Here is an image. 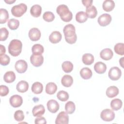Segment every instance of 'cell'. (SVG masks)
<instances>
[{"label": "cell", "mask_w": 124, "mask_h": 124, "mask_svg": "<svg viewBox=\"0 0 124 124\" xmlns=\"http://www.w3.org/2000/svg\"><path fill=\"white\" fill-rule=\"evenodd\" d=\"M56 12L61 19L64 22H69L72 19L73 14L69 10L68 6L65 4L59 5L57 7Z\"/></svg>", "instance_id": "obj_1"}, {"label": "cell", "mask_w": 124, "mask_h": 124, "mask_svg": "<svg viewBox=\"0 0 124 124\" xmlns=\"http://www.w3.org/2000/svg\"><path fill=\"white\" fill-rule=\"evenodd\" d=\"M22 43L17 39H13L10 42L8 46V52L14 57L18 56L21 52Z\"/></svg>", "instance_id": "obj_2"}, {"label": "cell", "mask_w": 124, "mask_h": 124, "mask_svg": "<svg viewBox=\"0 0 124 124\" xmlns=\"http://www.w3.org/2000/svg\"><path fill=\"white\" fill-rule=\"evenodd\" d=\"M27 10V6L23 3L14 6L11 9L12 14L17 17H21L24 14Z\"/></svg>", "instance_id": "obj_3"}, {"label": "cell", "mask_w": 124, "mask_h": 124, "mask_svg": "<svg viewBox=\"0 0 124 124\" xmlns=\"http://www.w3.org/2000/svg\"><path fill=\"white\" fill-rule=\"evenodd\" d=\"M100 117L104 121L110 122L114 120L115 113L113 111L110 109H105L101 111Z\"/></svg>", "instance_id": "obj_4"}, {"label": "cell", "mask_w": 124, "mask_h": 124, "mask_svg": "<svg viewBox=\"0 0 124 124\" xmlns=\"http://www.w3.org/2000/svg\"><path fill=\"white\" fill-rule=\"evenodd\" d=\"M122 72L118 67H111L108 73V76L109 78L112 80H117L121 77Z\"/></svg>", "instance_id": "obj_5"}, {"label": "cell", "mask_w": 124, "mask_h": 124, "mask_svg": "<svg viewBox=\"0 0 124 124\" xmlns=\"http://www.w3.org/2000/svg\"><path fill=\"white\" fill-rule=\"evenodd\" d=\"M111 19V16L109 14H103L98 17L97 21L99 25L102 27H105L109 24Z\"/></svg>", "instance_id": "obj_6"}, {"label": "cell", "mask_w": 124, "mask_h": 124, "mask_svg": "<svg viewBox=\"0 0 124 124\" xmlns=\"http://www.w3.org/2000/svg\"><path fill=\"white\" fill-rule=\"evenodd\" d=\"M69 123V116L65 111L60 112L57 116L55 120L56 124H68Z\"/></svg>", "instance_id": "obj_7"}, {"label": "cell", "mask_w": 124, "mask_h": 124, "mask_svg": "<svg viewBox=\"0 0 124 124\" xmlns=\"http://www.w3.org/2000/svg\"><path fill=\"white\" fill-rule=\"evenodd\" d=\"M9 102L13 107L18 108L22 104L23 99L19 95L15 94L11 96L9 99Z\"/></svg>", "instance_id": "obj_8"}, {"label": "cell", "mask_w": 124, "mask_h": 124, "mask_svg": "<svg viewBox=\"0 0 124 124\" xmlns=\"http://www.w3.org/2000/svg\"><path fill=\"white\" fill-rule=\"evenodd\" d=\"M31 63L35 67L40 66L44 62V57L42 55L32 54L30 57Z\"/></svg>", "instance_id": "obj_9"}, {"label": "cell", "mask_w": 124, "mask_h": 124, "mask_svg": "<svg viewBox=\"0 0 124 124\" xmlns=\"http://www.w3.org/2000/svg\"><path fill=\"white\" fill-rule=\"evenodd\" d=\"M15 68L18 73H23L26 71L28 68V64L25 61L19 60L16 62Z\"/></svg>", "instance_id": "obj_10"}, {"label": "cell", "mask_w": 124, "mask_h": 124, "mask_svg": "<svg viewBox=\"0 0 124 124\" xmlns=\"http://www.w3.org/2000/svg\"><path fill=\"white\" fill-rule=\"evenodd\" d=\"M41 33L40 31L36 28H31L29 31V37L32 41H36L40 39Z\"/></svg>", "instance_id": "obj_11"}, {"label": "cell", "mask_w": 124, "mask_h": 124, "mask_svg": "<svg viewBox=\"0 0 124 124\" xmlns=\"http://www.w3.org/2000/svg\"><path fill=\"white\" fill-rule=\"evenodd\" d=\"M63 32L65 37H72L76 34L75 27L71 24H67L63 28Z\"/></svg>", "instance_id": "obj_12"}, {"label": "cell", "mask_w": 124, "mask_h": 124, "mask_svg": "<svg viewBox=\"0 0 124 124\" xmlns=\"http://www.w3.org/2000/svg\"><path fill=\"white\" fill-rule=\"evenodd\" d=\"M47 108L49 111L52 113H56L59 109V104L57 101L54 99H50L47 102Z\"/></svg>", "instance_id": "obj_13"}, {"label": "cell", "mask_w": 124, "mask_h": 124, "mask_svg": "<svg viewBox=\"0 0 124 124\" xmlns=\"http://www.w3.org/2000/svg\"><path fill=\"white\" fill-rule=\"evenodd\" d=\"M113 56V51L111 49L109 48H106L103 49L100 52V57L104 60H109L112 58Z\"/></svg>", "instance_id": "obj_14"}, {"label": "cell", "mask_w": 124, "mask_h": 124, "mask_svg": "<svg viewBox=\"0 0 124 124\" xmlns=\"http://www.w3.org/2000/svg\"><path fill=\"white\" fill-rule=\"evenodd\" d=\"M62 35L58 31H53L49 36V40L52 44H57L62 39Z\"/></svg>", "instance_id": "obj_15"}, {"label": "cell", "mask_w": 124, "mask_h": 124, "mask_svg": "<svg viewBox=\"0 0 124 124\" xmlns=\"http://www.w3.org/2000/svg\"><path fill=\"white\" fill-rule=\"evenodd\" d=\"M45 107L41 104L34 106L32 110V114L34 117H40L45 113Z\"/></svg>", "instance_id": "obj_16"}, {"label": "cell", "mask_w": 124, "mask_h": 124, "mask_svg": "<svg viewBox=\"0 0 124 124\" xmlns=\"http://www.w3.org/2000/svg\"><path fill=\"white\" fill-rule=\"evenodd\" d=\"M94 70L98 74H104L107 70L106 64L101 62H98L94 65Z\"/></svg>", "instance_id": "obj_17"}, {"label": "cell", "mask_w": 124, "mask_h": 124, "mask_svg": "<svg viewBox=\"0 0 124 124\" xmlns=\"http://www.w3.org/2000/svg\"><path fill=\"white\" fill-rule=\"evenodd\" d=\"M29 83L25 80H21L16 85V89L19 93H25L27 92L29 89Z\"/></svg>", "instance_id": "obj_18"}, {"label": "cell", "mask_w": 124, "mask_h": 124, "mask_svg": "<svg viewBox=\"0 0 124 124\" xmlns=\"http://www.w3.org/2000/svg\"><path fill=\"white\" fill-rule=\"evenodd\" d=\"M106 93L108 97L109 98H113L118 94L119 89L116 86H111L107 88Z\"/></svg>", "instance_id": "obj_19"}, {"label": "cell", "mask_w": 124, "mask_h": 124, "mask_svg": "<svg viewBox=\"0 0 124 124\" xmlns=\"http://www.w3.org/2000/svg\"><path fill=\"white\" fill-rule=\"evenodd\" d=\"M42 12V7L38 4H35L31 6L30 9V13L32 16L38 17L40 16Z\"/></svg>", "instance_id": "obj_20"}, {"label": "cell", "mask_w": 124, "mask_h": 124, "mask_svg": "<svg viewBox=\"0 0 124 124\" xmlns=\"http://www.w3.org/2000/svg\"><path fill=\"white\" fill-rule=\"evenodd\" d=\"M115 7V3L113 0H106L104 1L102 7L103 10L107 12L111 11Z\"/></svg>", "instance_id": "obj_21"}, {"label": "cell", "mask_w": 124, "mask_h": 124, "mask_svg": "<svg viewBox=\"0 0 124 124\" xmlns=\"http://www.w3.org/2000/svg\"><path fill=\"white\" fill-rule=\"evenodd\" d=\"M85 13L88 17L90 18H94L97 15V11L94 6L91 5L86 8Z\"/></svg>", "instance_id": "obj_22"}, {"label": "cell", "mask_w": 124, "mask_h": 124, "mask_svg": "<svg viewBox=\"0 0 124 124\" xmlns=\"http://www.w3.org/2000/svg\"><path fill=\"white\" fill-rule=\"evenodd\" d=\"M80 75L83 79H88L92 77L93 73L89 68L84 67L80 70Z\"/></svg>", "instance_id": "obj_23"}, {"label": "cell", "mask_w": 124, "mask_h": 124, "mask_svg": "<svg viewBox=\"0 0 124 124\" xmlns=\"http://www.w3.org/2000/svg\"><path fill=\"white\" fill-rule=\"evenodd\" d=\"M61 83L63 86L69 87L73 83V78L70 75H65L61 79Z\"/></svg>", "instance_id": "obj_24"}, {"label": "cell", "mask_w": 124, "mask_h": 124, "mask_svg": "<svg viewBox=\"0 0 124 124\" xmlns=\"http://www.w3.org/2000/svg\"><path fill=\"white\" fill-rule=\"evenodd\" d=\"M16 77L15 73L13 71H10L6 72L3 76V79L6 83L13 82L16 79Z\"/></svg>", "instance_id": "obj_25"}, {"label": "cell", "mask_w": 124, "mask_h": 124, "mask_svg": "<svg viewBox=\"0 0 124 124\" xmlns=\"http://www.w3.org/2000/svg\"><path fill=\"white\" fill-rule=\"evenodd\" d=\"M82 61L85 65H91L94 62V57L90 53H85L82 56Z\"/></svg>", "instance_id": "obj_26"}, {"label": "cell", "mask_w": 124, "mask_h": 124, "mask_svg": "<svg viewBox=\"0 0 124 124\" xmlns=\"http://www.w3.org/2000/svg\"><path fill=\"white\" fill-rule=\"evenodd\" d=\"M57 90V86L54 82H49L46 86V92L48 94H54Z\"/></svg>", "instance_id": "obj_27"}, {"label": "cell", "mask_w": 124, "mask_h": 124, "mask_svg": "<svg viewBox=\"0 0 124 124\" xmlns=\"http://www.w3.org/2000/svg\"><path fill=\"white\" fill-rule=\"evenodd\" d=\"M123 105L122 101L119 98H115L111 100L110 107L113 110H118L121 109Z\"/></svg>", "instance_id": "obj_28"}, {"label": "cell", "mask_w": 124, "mask_h": 124, "mask_svg": "<svg viewBox=\"0 0 124 124\" xmlns=\"http://www.w3.org/2000/svg\"><path fill=\"white\" fill-rule=\"evenodd\" d=\"M31 89L35 94L41 93L43 90V84L39 82H35L32 84Z\"/></svg>", "instance_id": "obj_29"}, {"label": "cell", "mask_w": 124, "mask_h": 124, "mask_svg": "<svg viewBox=\"0 0 124 124\" xmlns=\"http://www.w3.org/2000/svg\"><path fill=\"white\" fill-rule=\"evenodd\" d=\"M87 18L88 17L86 13L83 11H79L76 15V20L78 22L80 23H82L86 21Z\"/></svg>", "instance_id": "obj_30"}, {"label": "cell", "mask_w": 124, "mask_h": 124, "mask_svg": "<svg viewBox=\"0 0 124 124\" xmlns=\"http://www.w3.org/2000/svg\"><path fill=\"white\" fill-rule=\"evenodd\" d=\"M44 48L42 45L36 44L34 45L31 48V51L33 54L41 55L44 52Z\"/></svg>", "instance_id": "obj_31"}, {"label": "cell", "mask_w": 124, "mask_h": 124, "mask_svg": "<svg viewBox=\"0 0 124 124\" xmlns=\"http://www.w3.org/2000/svg\"><path fill=\"white\" fill-rule=\"evenodd\" d=\"M9 18V14L5 9H0V23L3 24L6 22Z\"/></svg>", "instance_id": "obj_32"}, {"label": "cell", "mask_w": 124, "mask_h": 124, "mask_svg": "<svg viewBox=\"0 0 124 124\" xmlns=\"http://www.w3.org/2000/svg\"><path fill=\"white\" fill-rule=\"evenodd\" d=\"M76 109L75 103L72 101H68L65 105V110L68 114H71L74 112Z\"/></svg>", "instance_id": "obj_33"}, {"label": "cell", "mask_w": 124, "mask_h": 124, "mask_svg": "<svg viewBox=\"0 0 124 124\" xmlns=\"http://www.w3.org/2000/svg\"><path fill=\"white\" fill-rule=\"evenodd\" d=\"M63 71L65 73H70L73 69V64L70 61H65L62 64Z\"/></svg>", "instance_id": "obj_34"}, {"label": "cell", "mask_w": 124, "mask_h": 124, "mask_svg": "<svg viewBox=\"0 0 124 124\" xmlns=\"http://www.w3.org/2000/svg\"><path fill=\"white\" fill-rule=\"evenodd\" d=\"M7 26L11 30H15L18 28L19 26V21L17 19L11 18L8 21Z\"/></svg>", "instance_id": "obj_35"}, {"label": "cell", "mask_w": 124, "mask_h": 124, "mask_svg": "<svg viewBox=\"0 0 124 124\" xmlns=\"http://www.w3.org/2000/svg\"><path fill=\"white\" fill-rule=\"evenodd\" d=\"M57 98L62 102L67 101L69 98V94L68 93L64 91H60L57 94Z\"/></svg>", "instance_id": "obj_36"}, {"label": "cell", "mask_w": 124, "mask_h": 124, "mask_svg": "<svg viewBox=\"0 0 124 124\" xmlns=\"http://www.w3.org/2000/svg\"><path fill=\"white\" fill-rule=\"evenodd\" d=\"M114 50L116 53L120 55L124 54V43H117L114 47Z\"/></svg>", "instance_id": "obj_37"}, {"label": "cell", "mask_w": 124, "mask_h": 124, "mask_svg": "<svg viewBox=\"0 0 124 124\" xmlns=\"http://www.w3.org/2000/svg\"><path fill=\"white\" fill-rule=\"evenodd\" d=\"M43 18L44 20L46 22H51L54 20L55 18V16L53 13L50 11H47L44 13Z\"/></svg>", "instance_id": "obj_38"}, {"label": "cell", "mask_w": 124, "mask_h": 124, "mask_svg": "<svg viewBox=\"0 0 124 124\" xmlns=\"http://www.w3.org/2000/svg\"><path fill=\"white\" fill-rule=\"evenodd\" d=\"M10 57L5 54H0V63L1 65L6 66L10 62Z\"/></svg>", "instance_id": "obj_39"}, {"label": "cell", "mask_w": 124, "mask_h": 124, "mask_svg": "<svg viewBox=\"0 0 124 124\" xmlns=\"http://www.w3.org/2000/svg\"><path fill=\"white\" fill-rule=\"evenodd\" d=\"M14 118L17 122L22 121L24 119V115L21 110H17L14 113Z\"/></svg>", "instance_id": "obj_40"}, {"label": "cell", "mask_w": 124, "mask_h": 124, "mask_svg": "<svg viewBox=\"0 0 124 124\" xmlns=\"http://www.w3.org/2000/svg\"><path fill=\"white\" fill-rule=\"evenodd\" d=\"M0 41H5L7 39L9 35V31L5 28H1L0 30Z\"/></svg>", "instance_id": "obj_41"}, {"label": "cell", "mask_w": 124, "mask_h": 124, "mask_svg": "<svg viewBox=\"0 0 124 124\" xmlns=\"http://www.w3.org/2000/svg\"><path fill=\"white\" fill-rule=\"evenodd\" d=\"M9 92V88L7 86L3 85L0 86V95L1 96L7 95L8 94Z\"/></svg>", "instance_id": "obj_42"}, {"label": "cell", "mask_w": 124, "mask_h": 124, "mask_svg": "<svg viewBox=\"0 0 124 124\" xmlns=\"http://www.w3.org/2000/svg\"><path fill=\"white\" fill-rule=\"evenodd\" d=\"M65 40L66 42L70 44H73L76 43L77 40V36L76 33L72 37H65Z\"/></svg>", "instance_id": "obj_43"}, {"label": "cell", "mask_w": 124, "mask_h": 124, "mask_svg": "<svg viewBox=\"0 0 124 124\" xmlns=\"http://www.w3.org/2000/svg\"><path fill=\"white\" fill-rule=\"evenodd\" d=\"M35 124H46V119L43 117H37L35 120L34 121Z\"/></svg>", "instance_id": "obj_44"}, {"label": "cell", "mask_w": 124, "mask_h": 124, "mask_svg": "<svg viewBox=\"0 0 124 124\" xmlns=\"http://www.w3.org/2000/svg\"><path fill=\"white\" fill-rule=\"evenodd\" d=\"M93 1L92 0H83L82 2L83 4L86 7H88L92 5Z\"/></svg>", "instance_id": "obj_45"}, {"label": "cell", "mask_w": 124, "mask_h": 124, "mask_svg": "<svg viewBox=\"0 0 124 124\" xmlns=\"http://www.w3.org/2000/svg\"><path fill=\"white\" fill-rule=\"evenodd\" d=\"M5 52H6V49H5V46L2 45H0V54H5Z\"/></svg>", "instance_id": "obj_46"}, {"label": "cell", "mask_w": 124, "mask_h": 124, "mask_svg": "<svg viewBox=\"0 0 124 124\" xmlns=\"http://www.w3.org/2000/svg\"><path fill=\"white\" fill-rule=\"evenodd\" d=\"M4 1H5L6 3H7L9 4H11L14 3V2H15V1H16V0H4Z\"/></svg>", "instance_id": "obj_47"}, {"label": "cell", "mask_w": 124, "mask_h": 124, "mask_svg": "<svg viewBox=\"0 0 124 124\" xmlns=\"http://www.w3.org/2000/svg\"><path fill=\"white\" fill-rule=\"evenodd\" d=\"M124 57H122L121 58V59H120L119 60V63H120V64L121 65V66L122 67H124V64H123V62H124Z\"/></svg>", "instance_id": "obj_48"}]
</instances>
